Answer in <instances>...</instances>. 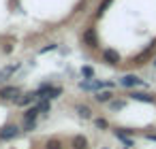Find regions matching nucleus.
<instances>
[{
	"mask_svg": "<svg viewBox=\"0 0 156 149\" xmlns=\"http://www.w3.org/2000/svg\"><path fill=\"white\" fill-rule=\"evenodd\" d=\"M81 43H83L86 47H90V49L101 47V45H98V34H96V28H86V30L81 32Z\"/></svg>",
	"mask_w": 156,
	"mask_h": 149,
	"instance_id": "nucleus-5",
	"label": "nucleus"
},
{
	"mask_svg": "<svg viewBox=\"0 0 156 149\" xmlns=\"http://www.w3.org/2000/svg\"><path fill=\"white\" fill-rule=\"evenodd\" d=\"M20 96H22V87H17V85H2V87H0V100L15 102Z\"/></svg>",
	"mask_w": 156,
	"mask_h": 149,
	"instance_id": "nucleus-6",
	"label": "nucleus"
},
{
	"mask_svg": "<svg viewBox=\"0 0 156 149\" xmlns=\"http://www.w3.org/2000/svg\"><path fill=\"white\" fill-rule=\"evenodd\" d=\"M56 49H58V43H49V45L41 47V49H39V53H41V56H45V53H49V51H56Z\"/></svg>",
	"mask_w": 156,
	"mask_h": 149,
	"instance_id": "nucleus-24",
	"label": "nucleus"
},
{
	"mask_svg": "<svg viewBox=\"0 0 156 149\" xmlns=\"http://www.w3.org/2000/svg\"><path fill=\"white\" fill-rule=\"evenodd\" d=\"M128 98L135 100V102H145V104H154V102H156V96H154V94L139 92V90H130V92H128Z\"/></svg>",
	"mask_w": 156,
	"mask_h": 149,
	"instance_id": "nucleus-7",
	"label": "nucleus"
},
{
	"mask_svg": "<svg viewBox=\"0 0 156 149\" xmlns=\"http://www.w3.org/2000/svg\"><path fill=\"white\" fill-rule=\"evenodd\" d=\"M113 136L120 138V136H135V130L133 128H115L113 130Z\"/></svg>",
	"mask_w": 156,
	"mask_h": 149,
	"instance_id": "nucleus-19",
	"label": "nucleus"
},
{
	"mask_svg": "<svg viewBox=\"0 0 156 149\" xmlns=\"http://www.w3.org/2000/svg\"><path fill=\"white\" fill-rule=\"evenodd\" d=\"M113 90L115 87V83H111V81H101V79H83V81H79V90H83V92H98V90Z\"/></svg>",
	"mask_w": 156,
	"mask_h": 149,
	"instance_id": "nucleus-1",
	"label": "nucleus"
},
{
	"mask_svg": "<svg viewBox=\"0 0 156 149\" xmlns=\"http://www.w3.org/2000/svg\"><path fill=\"white\" fill-rule=\"evenodd\" d=\"M62 92H64V90H62L60 85H51V87H49L41 98H45V100H58V98L62 96Z\"/></svg>",
	"mask_w": 156,
	"mask_h": 149,
	"instance_id": "nucleus-12",
	"label": "nucleus"
},
{
	"mask_svg": "<svg viewBox=\"0 0 156 149\" xmlns=\"http://www.w3.org/2000/svg\"><path fill=\"white\" fill-rule=\"evenodd\" d=\"M101 149H109V147H101Z\"/></svg>",
	"mask_w": 156,
	"mask_h": 149,
	"instance_id": "nucleus-28",
	"label": "nucleus"
},
{
	"mask_svg": "<svg viewBox=\"0 0 156 149\" xmlns=\"http://www.w3.org/2000/svg\"><path fill=\"white\" fill-rule=\"evenodd\" d=\"M2 51H5V53H7V56H9V53H11V51H13V45H9V43H7V45H5V47H2Z\"/></svg>",
	"mask_w": 156,
	"mask_h": 149,
	"instance_id": "nucleus-25",
	"label": "nucleus"
},
{
	"mask_svg": "<svg viewBox=\"0 0 156 149\" xmlns=\"http://www.w3.org/2000/svg\"><path fill=\"white\" fill-rule=\"evenodd\" d=\"M39 115H41V111H39V107H37V102L34 104H30V107H26L24 109V119H39Z\"/></svg>",
	"mask_w": 156,
	"mask_h": 149,
	"instance_id": "nucleus-14",
	"label": "nucleus"
},
{
	"mask_svg": "<svg viewBox=\"0 0 156 149\" xmlns=\"http://www.w3.org/2000/svg\"><path fill=\"white\" fill-rule=\"evenodd\" d=\"M101 60H103L105 64H109V66H118V64L122 62V56H120L118 49H113V47H105V49L101 51Z\"/></svg>",
	"mask_w": 156,
	"mask_h": 149,
	"instance_id": "nucleus-4",
	"label": "nucleus"
},
{
	"mask_svg": "<svg viewBox=\"0 0 156 149\" xmlns=\"http://www.w3.org/2000/svg\"><path fill=\"white\" fill-rule=\"evenodd\" d=\"M118 141L124 145V149H133V147H135V138H133V136H120Z\"/></svg>",
	"mask_w": 156,
	"mask_h": 149,
	"instance_id": "nucleus-22",
	"label": "nucleus"
},
{
	"mask_svg": "<svg viewBox=\"0 0 156 149\" xmlns=\"http://www.w3.org/2000/svg\"><path fill=\"white\" fill-rule=\"evenodd\" d=\"M154 68H156V58H154Z\"/></svg>",
	"mask_w": 156,
	"mask_h": 149,
	"instance_id": "nucleus-27",
	"label": "nucleus"
},
{
	"mask_svg": "<svg viewBox=\"0 0 156 149\" xmlns=\"http://www.w3.org/2000/svg\"><path fill=\"white\" fill-rule=\"evenodd\" d=\"M111 5H113V0H103V2L96 7V19H98V17H103V15H105V11H107Z\"/></svg>",
	"mask_w": 156,
	"mask_h": 149,
	"instance_id": "nucleus-18",
	"label": "nucleus"
},
{
	"mask_svg": "<svg viewBox=\"0 0 156 149\" xmlns=\"http://www.w3.org/2000/svg\"><path fill=\"white\" fill-rule=\"evenodd\" d=\"M126 107V100H118V98H113L111 102H109V109L113 111V113H118V111H122Z\"/></svg>",
	"mask_w": 156,
	"mask_h": 149,
	"instance_id": "nucleus-20",
	"label": "nucleus"
},
{
	"mask_svg": "<svg viewBox=\"0 0 156 149\" xmlns=\"http://www.w3.org/2000/svg\"><path fill=\"white\" fill-rule=\"evenodd\" d=\"M37 130V119H24L22 121V132H32Z\"/></svg>",
	"mask_w": 156,
	"mask_h": 149,
	"instance_id": "nucleus-21",
	"label": "nucleus"
},
{
	"mask_svg": "<svg viewBox=\"0 0 156 149\" xmlns=\"http://www.w3.org/2000/svg\"><path fill=\"white\" fill-rule=\"evenodd\" d=\"M75 113H77L81 119H94V111H92L90 104H83V102L75 104Z\"/></svg>",
	"mask_w": 156,
	"mask_h": 149,
	"instance_id": "nucleus-11",
	"label": "nucleus"
},
{
	"mask_svg": "<svg viewBox=\"0 0 156 149\" xmlns=\"http://www.w3.org/2000/svg\"><path fill=\"white\" fill-rule=\"evenodd\" d=\"M20 68H22L20 62H11V64H7V66H2V68H0V83H7Z\"/></svg>",
	"mask_w": 156,
	"mask_h": 149,
	"instance_id": "nucleus-8",
	"label": "nucleus"
},
{
	"mask_svg": "<svg viewBox=\"0 0 156 149\" xmlns=\"http://www.w3.org/2000/svg\"><path fill=\"white\" fill-rule=\"evenodd\" d=\"M145 138L147 141H156V132H145Z\"/></svg>",
	"mask_w": 156,
	"mask_h": 149,
	"instance_id": "nucleus-26",
	"label": "nucleus"
},
{
	"mask_svg": "<svg viewBox=\"0 0 156 149\" xmlns=\"http://www.w3.org/2000/svg\"><path fill=\"white\" fill-rule=\"evenodd\" d=\"M37 107H39V111H41V115H47V113H51V100H45V98H39V100H37Z\"/></svg>",
	"mask_w": 156,
	"mask_h": 149,
	"instance_id": "nucleus-16",
	"label": "nucleus"
},
{
	"mask_svg": "<svg viewBox=\"0 0 156 149\" xmlns=\"http://www.w3.org/2000/svg\"><path fill=\"white\" fill-rule=\"evenodd\" d=\"M115 98V94H113V90H98V92H94V100L98 102V104H109L111 100Z\"/></svg>",
	"mask_w": 156,
	"mask_h": 149,
	"instance_id": "nucleus-10",
	"label": "nucleus"
},
{
	"mask_svg": "<svg viewBox=\"0 0 156 149\" xmlns=\"http://www.w3.org/2000/svg\"><path fill=\"white\" fill-rule=\"evenodd\" d=\"M37 100H39V96H37V90H34V92H22V96L15 100V104H17V107H22V109H26V107L34 104Z\"/></svg>",
	"mask_w": 156,
	"mask_h": 149,
	"instance_id": "nucleus-9",
	"label": "nucleus"
},
{
	"mask_svg": "<svg viewBox=\"0 0 156 149\" xmlns=\"http://www.w3.org/2000/svg\"><path fill=\"white\" fill-rule=\"evenodd\" d=\"M94 128L96 130H109V119L107 117H94Z\"/></svg>",
	"mask_w": 156,
	"mask_h": 149,
	"instance_id": "nucleus-17",
	"label": "nucleus"
},
{
	"mask_svg": "<svg viewBox=\"0 0 156 149\" xmlns=\"http://www.w3.org/2000/svg\"><path fill=\"white\" fill-rule=\"evenodd\" d=\"M45 147H47V149H62V141H60V138H49V141L45 143Z\"/></svg>",
	"mask_w": 156,
	"mask_h": 149,
	"instance_id": "nucleus-23",
	"label": "nucleus"
},
{
	"mask_svg": "<svg viewBox=\"0 0 156 149\" xmlns=\"http://www.w3.org/2000/svg\"><path fill=\"white\" fill-rule=\"evenodd\" d=\"M71 149H88V138L83 134H75L71 138Z\"/></svg>",
	"mask_w": 156,
	"mask_h": 149,
	"instance_id": "nucleus-13",
	"label": "nucleus"
},
{
	"mask_svg": "<svg viewBox=\"0 0 156 149\" xmlns=\"http://www.w3.org/2000/svg\"><path fill=\"white\" fill-rule=\"evenodd\" d=\"M20 134H22V126H17V124H5L0 128V141H5V143L15 141Z\"/></svg>",
	"mask_w": 156,
	"mask_h": 149,
	"instance_id": "nucleus-3",
	"label": "nucleus"
},
{
	"mask_svg": "<svg viewBox=\"0 0 156 149\" xmlns=\"http://www.w3.org/2000/svg\"><path fill=\"white\" fill-rule=\"evenodd\" d=\"M79 75H81L83 79H94V77H96V70H94V66H90V64H83V66L79 68Z\"/></svg>",
	"mask_w": 156,
	"mask_h": 149,
	"instance_id": "nucleus-15",
	"label": "nucleus"
},
{
	"mask_svg": "<svg viewBox=\"0 0 156 149\" xmlns=\"http://www.w3.org/2000/svg\"><path fill=\"white\" fill-rule=\"evenodd\" d=\"M118 85H120V87H126V90H137V87H143L145 81H143L139 75H135V73H126L124 77L118 79Z\"/></svg>",
	"mask_w": 156,
	"mask_h": 149,
	"instance_id": "nucleus-2",
	"label": "nucleus"
}]
</instances>
